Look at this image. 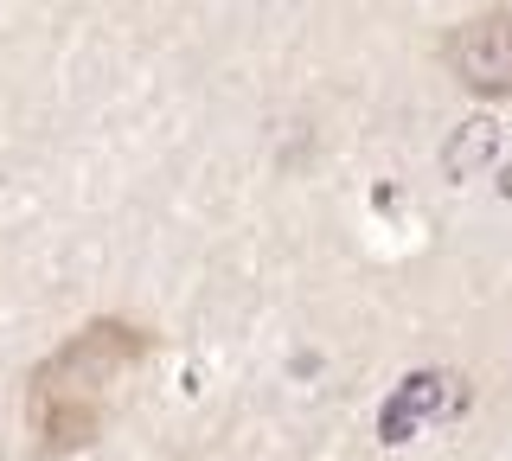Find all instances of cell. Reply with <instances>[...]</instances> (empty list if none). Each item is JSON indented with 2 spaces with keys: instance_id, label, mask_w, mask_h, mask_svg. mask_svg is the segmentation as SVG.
<instances>
[{
  "instance_id": "4",
  "label": "cell",
  "mask_w": 512,
  "mask_h": 461,
  "mask_svg": "<svg viewBox=\"0 0 512 461\" xmlns=\"http://www.w3.org/2000/svg\"><path fill=\"white\" fill-rule=\"evenodd\" d=\"M500 148H506V129L493 116H468V122H455L442 141V180H455V186H468L480 180L493 161H500Z\"/></svg>"
},
{
  "instance_id": "3",
  "label": "cell",
  "mask_w": 512,
  "mask_h": 461,
  "mask_svg": "<svg viewBox=\"0 0 512 461\" xmlns=\"http://www.w3.org/2000/svg\"><path fill=\"white\" fill-rule=\"evenodd\" d=\"M468 404V385H461L455 372H416L397 385V397L384 404V442H410V429H423V423H436V417H455V410Z\"/></svg>"
},
{
  "instance_id": "1",
  "label": "cell",
  "mask_w": 512,
  "mask_h": 461,
  "mask_svg": "<svg viewBox=\"0 0 512 461\" xmlns=\"http://www.w3.org/2000/svg\"><path fill=\"white\" fill-rule=\"evenodd\" d=\"M148 359V333L141 327H128V321H96L84 327L64 353L45 365L32 385H45V391H77V397H96L103 385H116L122 372H135V365Z\"/></svg>"
},
{
  "instance_id": "2",
  "label": "cell",
  "mask_w": 512,
  "mask_h": 461,
  "mask_svg": "<svg viewBox=\"0 0 512 461\" xmlns=\"http://www.w3.org/2000/svg\"><path fill=\"white\" fill-rule=\"evenodd\" d=\"M442 65L468 97H512V7H487L442 39Z\"/></svg>"
},
{
  "instance_id": "5",
  "label": "cell",
  "mask_w": 512,
  "mask_h": 461,
  "mask_svg": "<svg viewBox=\"0 0 512 461\" xmlns=\"http://www.w3.org/2000/svg\"><path fill=\"white\" fill-rule=\"evenodd\" d=\"M500 193H506V199H512V167H506V173H500Z\"/></svg>"
}]
</instances>
